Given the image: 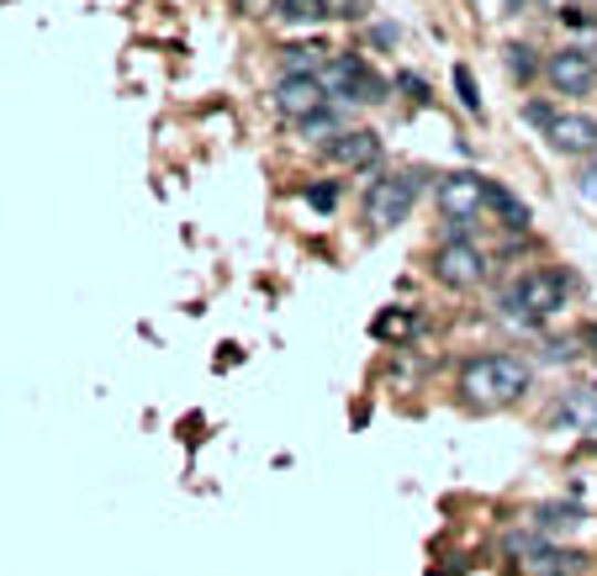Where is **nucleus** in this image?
I'll return each instance as SVG.
<instances>
[{"label": "nucleus", "instance_id": "nucleus-7", "mask_svg": "<svg viewBox=\"0 0 597 576\" xmlns=\"http://www.w3.org/2000/svg\"><path fill=\"white\" fill-rule=\"evenodd\" d=\"M545 80L561 91V96H593L597 70L582 49H561V53H549L545 59Z\"/></svg>", "mask_w": 597, "mask_h": 576}, {"label": "nucleus", "instance_id": "nucleus-2", "mask_svg": "<svg viewBox=\"0 0 597 576\" xmlns=\"http://www.w3.org/2000/svg\"><path fill=\"white\" fill-rule=\"evenodd\" d=\"M498 307L507 317H519V323H534V317H555L566 307V275L561 270H534L524 275L519 286H507L498 296Z\"/></svg>", "mask_w": 597, "mask_h": 576}, {"label": "nucleus", "instance_id": "nucleus-13", "mask_svg": "<svg viewBox=\"0 0 597 576\" xmlns=\"http://www.w3.org/2000/svg\"><path fill=\"white\" fill-rule=\"evenodd\" d=\"M412 328H418V317L407 313V307H391V313H381L376 323H370V334H376V338H391V344H397V338H407Z\"/></svg>", "mask_w": 597, "mask_h": 576}, {"label": "nucleus", "instance_id": "nucleus-17", "mask_svg": "<svg viewBox=\"0 0 597 576\" xmlns=\"http://www.w3.org/2000/svg\"><path fill=\"white\" fill-rule=\"evenodd\" d=\"M507 53V70H513V80H528V74L540 70V64H534V53L524 49V43H513V49H502Z\"/></svg>", "mask_w": 597, "mask_h": 576}, {"label": "nucleus", "instance_id": "nucleus-8", "mask_svg": "<svg viewBox=\"0 0 597 576\" xmlns=\"http://www.w3.org/2000/svg\"><path fill=\"white\" fill-rule=\"evenodd\" d=\"M549 148H561V154H593L597 148V122L587 117V112H555V122L545 127Z\"/></svg>", "mask_w": 597, "mask_h": 576}, {"label": "nucleus", "instance_id": "nucleus-4", "mask_svg": "<svg viewBox=\"0 0 597 576\" xmlns=\"http://www.w3.org/2000/svg\"><path fill=\"white\" fill-rule=\"evenodd\" d=\"M418 191H423L418 175H386V180H376V191L365 201V222H370V228H397V222H407Z\"/></svg>", "mask_w": 597, "mask_h": 576}, {"label": "nucleus", "instance_id": "nucleus-6", "mask_svg": "<svg viewBox=\"0 0 597 576\" xmlns=\"http://www.w3.org/2000/svg\"><path fill=\"white\" fill-rule=\"evenodd\" d=\"M481 207H486V175L460 169V175H444L439 180V212L450 217V222H471Z\"/></svg>", "mask_w": 597, "mask_h": 576}, {"label": "nucleus", "instance_id": "nucleus-5", "mask_svg": "<svg viewBox=\"0 0 597 576\" xmlns=\"http://www.w3.org/2000/svg\"><path fill=\"white\" fill-rule=\"evenodd\" d=\"M433 275L444 281V286H476L481 275H486V260H481V249L471 239H444L439 243V254H433Z\"/></svg>", "mask_w": 597, "mask_h": 576}, {"label": "nucleus", "instance_id": "nucleus-25", "mask_svg": "<svg viewBox=\"0 0 597 576\" xmlns=\"http://www.w3.org/2000/svg\"><path fill=\"white\" fill-rule=\"evenodd\" d=\"M502 6H507V11H524V0H502Z\"/></svg>", "mask_w": 597, "mask_h": 576}, {"label": "nucleus", "instance_id": "nucleus-21", "mask_svg": "<svg viewBox=\"0 0 597 576\" xmlns=\"http://www.w3.org/2000/svg\"><path fill=\"white\" fill-rule=\"evenodd\" d=\"M524 117L534 122V127H549V122H555V112H549L545 101H528V106H524Z\"/></svg>", "mask_w": 597, "mask_h": 576}, {"label": "nucleus", "instance_id": "nucleus-9", "mask_svg": "<svg viewBox=\"0 0 597 576\" xmlns=\"http://www.w3.org/2000/svg\"><path fill=\"white\" fill-rule=\"evenodd\" d=\"M323 91H328V85H323V80H317V74H286V80H281V85H275V106H281V112H286V117H312V112H323Z\"/></svg>", "mask_w": 597, "mask_h": 576}, {"label": "nucleus", "instance_id": "nucleus-14", "mask_svg": "<svg viewBox=\"0 0 597 576\" xmlns=\"http://www.w3.org/2000/svg\"><path fill=\"white\" fill-rule=\"evenodd\" d=\"M576 524V507L572 503H549V507H534V528L540 534H561V528Z\"/></svg>", "mask_w": 597, "mask_h": 576}, {"label": "nucleus", "instance_id": "nucleus-26", "mask_svg": "<svg viewBox=\"0 0 597 576\" xmlns=\"http://www.w3.org/2000/svg\"><path fill=\"white\" fill-rule=\"evenodd\" d=\"M549 6H561V11H566V6H572V0H549Z\"/></svg>", "mask_w": 597, "mask_h": 576}, {"label": "nucleus", "instance_id": "nucleus-16", "mask_svg": "<svg viewBox=\"0 0 597 576\" xmlns=\"http://www.w3.org/2000/svg\"><path fill=\"white\" fill-rule=\"evenodd\" d=\"M454 96H460V106L471 112V117H481V96H476V74L465 70V64H454Z\"/></svg>", "mask_w": 597, "mask_h": 576}, {"label": "nucleus", "instance_id": "nucleus-18", "mask_svg": "<svg viewBox=\"0 0 597 576\" xmlns=\"http://www.w3.org/2000/svg\"><path fill=\"white\" fill-rule=\"evenodd\" d=\"M302 127H307V138H323V133H338V117H328V112H312V117H302Z\"/></svg>", "mask_w": 597, "mask_h": 576}, {"label": "nucleus", "instance_id": "nucleus-19", "mask_svg": "<svg viewBox=\"0 0 597 576\" xmlns=\"http://www.w3.org/2000/svg\"><path fill=\"white\" fill-rule=\"evenodd\" d=\"M307 201L317 207V212H334V207H338V191H334V186H312Z\"/></svg>", "mask_w": 597, "mask_h": 576}, {"label": "nucleus", "instance_id": "nucleus-11", "mask_svg": "<svg viewBox=\"0 0 597 576\" xmlns=\"http://www.w3.org/2000/svg\"><path fill=\"white\" fill-rule=\"evenodd\" d=\"M486 207H492V212H498L502 222L513 228V233H524L528 222H534V217H528V207H524V201H519V196L507 191V186H498V180H486Z\"/></svg>", "mask_w": 597, "mask_h": 576}, {"label": "nucleus", "instance_id": "nucleus-15", "mask_svg": "<svg viewBox=\"0 0 597 576\" xmlns=\"http://www.w3.org/2000/svg\"><path fill=\"white\" fill-rule=\"evenodd\" d=\"M275 11L286 22H323L328 17V0H275Z\"/></svg>", "mask_w": 597, "mask_h": 576}, {"label": "nucleus", "instance_id": "nucleus-22", "mask_svg": "<svg viewBox=\"0 0 597 576\" xmlns=\"http://www.w3.org/2000/svg\"><path fill=\"white\" fill-rule=\"evenodd\" d=\"M576 186H582V196H587V201H597V165L582 169V180H576Z\"/></svg>", "mask_w": 597, "mask_h": 576}, {"label": "nucleus", "instance_id": "nucleus-10", "mask_svg": "<svg viewBox=\"0 0 597 576\" xmlns=\"http://www.w3.org/2000/svg\"><path fill=\"white\" fill-rule=\"evenodd\" d=\"M381 154V138L370 133V127H349V133H334V144H328V159L338 169H365L370 159Z\"/></svg>", "mask_w": 597, "mask_h": 576}, {"label": "nucleus", "instance_id": "nucleus-23", "mask_svg": "<svg viewBox=\"0 0 597 576\" xmlns=\"http://www.w3.org/2000/svg\"><path fill=\"white\" fill-rule=\"evenodd\" d=\"M243 11H249V17H260V11H275V0H239Z\"/></svg>", "mask_w": 597, "mask_h": 576}, {"label": "nucleus", "instance_id": "nucleus-1", "mask_svg": "<svg viewBox=\"0 0 597 576\" xmlns=\"http://www.w3.org/2000/svg\"><path fill=\"white\" fill-rule=\"evenodd\" d=\"M528 365L519 355H476V360L460 365V391L476 402V408H492V402H519L528 391Z\"/></svg>", "mask_w": 597, "mask_h": 576}, {"label": "nucleus", "instance_id": "nucleus-20", "mask_svg": "<svg viewBox=\"0 0 597 576\" xmlns=\"http://www.w3.org/2000/svg\"><path fill=\"white\" fill-rule=\"evenodd\" d=\"M397 91H407L412 101H429V85H423L418 74H397Z\"/></svg>", "mask_w": 597, "mask_h": 576}, {"label": "nucleus", "instance_id": "nucleus-12", "mask_svg": "<svg viewBox=\"0 0 597 576\" xmlns=\"http://www.w3.org/2000/svg\"><path fill=\"white\" fill-rule=\"evenodd\" d=\"M561 418H572V423H582V429H597V386L572 391V397H566V408H561Z\"/></svg>", "mask_w": 597, "mask_h": 576}, {"label": "nucleus", "instance_id": "nucleus-24", "mask_svg": "<svg viewBox=\"0 0 597 576\" xmlns=\"http://www.w3.org/2000/svg\"><path fill=\"white\" fill-rule=\"evenodd\" d=\"M582 338H587V344H593V355H597V323H593V328H587V334H582Z\"/></svg>", "mask_w": 597, "mask_h": 576}, {"label": "nucleus", "instance_id": "nucleus-3", "mask_svg": "<svg viewBox=\"0 0 597 576\" xmlns=\"http://www.w3.org/2000/svg\"><path fill=\"white\" fill-rule=\"evenodd\" d=\"M323 85L334 91L338 101H355V106H365V101H386V80L359 53H338L334 64L323 70Z\"/></svg>", "mask_w": 597, "mask_h": 576}]
</instances>
